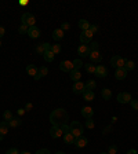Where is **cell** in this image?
Instances as JSON below:
<instances>
[{
    "instance_id": "obj_1",
    "label": "cell",
    "mask_w": 138,
    "mask_h": 154,
    "mask_svg": "<svg viewBox=\"0 0 138 154\" xmlns=\"http://www.w3.org/2000/svg\"><path fill=\"white\" fill-rule=\"evenodd\" d=\"M69 121V114L65 109H55L50 113V122L53 124V127H61V125L68 124Z\"/></svg>"
},
{
    "instance_id": "obj_2",
    "label": "cell",
    "mask_w": 138,
    "mask_h": 154,
    "mask_svg": "<svg viewBox=\"0 0 138 154\" xmlns=\"http://www.w3.org/2000/svg\"><path fill=\"white\" fill-rule=\"evenodd\" d=\"M69 129H71V134H72L75 138L83 136V132H84V127H83L79 121H72L71 122V124H69Z\"/></svg>"
},
{
    "instance_id": "obj_3",
    "label": "cell",
    "mask_w": 138,
    "mask_h": 154,
    "mask_svg": "<svg viewBox=\"0 0 138 154\" xmlns=\"http://www.w3.org/2000/svg\"><path fill=\"white\" fill-rule=\"evenodd\" d=\"M21 21H22V25H27L28 28L36 26V25H35V22H36V18H35V15H33V14H30V13L22 14V17H21Z\"/></svg>"
},
{
    "instance_id": "obj_4",
    "label": "cell",
    "mask_w": 138,
    "mask_h": 154,
    "mask_svg": "<svg viewBox=\"0 0 138 154\" xmlns=\"http://www.w3.org/2000/svg\"><path fill=\"white\" fill-rule=\"evenodd\" d=\"M124 63H126V59L120 55H113L111 58V65L115 66L116 69L118 68H124Z\"/></svg>"
},
{
    "instance_id": "obj_5",
    "label": "cell",
    "mask_w": 138,
    "mask_h": 154,
    "mask_svg": "<svg viewBox=\"0 0 138 154\" xmlns=\"http://www.w3.org/2000/svg\"><path fill=\"white\" fill-rule=\"evenodd\" d=\"M119 103H122V105H126V103H130L133 101V96L131 94H128V92H120L118 96H116Z\"/></svg>"
},
{
    "instance_id": "obj_6",
    "label": "cell",
    "mask_w": 138,
    "mask_h": 154,
    "mask_svg": "<svg viewBox=\"0 0 138 154\" xmlns=\"http://www.w3.org/2000/svg\"><path fill=\"white\" fill-rule=\"evenodd\" d=\"M93 32L91 30H84V32L80 33V41H82V44H89V43H91V39H93Z\"/></svg>"
},
{
    "instance_id": "obj_7",
    "label": "cell",
    "mask_w": 138,
    "mask_h": 154,
    "mask_svg": "<svg viewBox=\"0 0 138 154\" xmlns=\"http://www.w3.org/2000/svg\"><path fill=\"white\" fill-rule=\"evenodd\" d=\"M59 69L62 70V72H65V73H71L72 70H75V68H73V62L72 61H62V62L59 63Z\"/></svg>"
},
{
    "instance_id": "obj_8",
    "label": "cell",
    "mask_w": 138,
    "mask_h": 154,
    "mask_svg": "<svg viewBox=\"0 0 138 154\" xmlns=\"http://www.w3.org/2000/svg\"><path fill=\"white\" fill-rule=\"evenodd\" d=\"M77 53H79L80 58H86V56H89L90 55V47L87 46V44H80L79 48H77Z\"/></svg>"
},
{
    "instance_id": "obj_9",
    "label": "cell",
    "mask_w": 138,
    "mask_h": 154,
    "mask_svg": "<svg viewBox=\"0 0 138 154\" xmlns=\"http://www.w3.org/2000/svg\"><path fill=\"white\" fill-rule=\"evenodd\" d=\"M96 76H97V77H99V79H104V77H106V76H108V68H106V66H104V65L97 66Z\"/></svg>"
},
{
    "instance_id": "obj_10",
    "label": "cell",
    "mask_w": 138,
    "mask_h": 154,
    "mask_svg": "<svg viewBox=\"0 0 138 154\" xmlns=\"http://www.w3.org/2000/svg\"><path fill=\"white\" fill-rule=\"evenodd\" d=\"M87 143H89V139L86 138V136H79V138L75 139V146L77 149H83L87 146Z\"/></svg>"
},
{
    "instance_id": "obj_11",
    "label": "cell",
    "mask_w": 138,
    "mask_h": 154,
    "mask_svg": "<svg viewBox=\"0 0 138 154\" xmlns=\"http://www.w3.org/2000/svg\"><path fill=\"white\" fill-rule=\"evenodd\" d=\"M72 91H73V94H76V95L83 94V92H84V83H82V81L75 83L72 87Z\"/></svg>"
},
{
    "instance_id": "obj_12",
    "label": "cell",
    "mask_w": 138,
    "mask_h": 154,
    "mask_svg": "<svg viewBox=\"0 0 138 154\" xmlns=\"http://www.w3.org/2000/svg\"><path fill=\"white\" fill-rule=\"evenodd\" d=\"M40 35H42V32H40V29L37 26H32L28 30V36H29L30 39H39Z\"/></svg>"
},
{
    "instance_id": "obj_13",
    "label": "cell",
    "mask_w": 138,
    "mask_h": 154,
    "mask_svg": "<svg viewBox=\"0 0 138 154\" xmlns=\"http://www.w3.org/2000/svg\"><path fill=\"white\" fill-rule=\"evenodd\" d=\"M62 135H64V132L61 131L59 127H51V129H50V136L53 139H58V138H61Z\"/></svg>"
},
{
    "instance_id": "obj_14",
    "label": "cell",
    "mask_w": 138,
    "mask_h": 154,
    "mask_svg": "<svg viewBox=\"0 0 138 154\" xmlns=\"http://www.w3.org/2000/svg\"><path fill=\"white\" fill-rule=\"evenodd\" d=\"M89 58L91 59V62H94V63H99L102 61V55L99 54V51H91Z\"/></svg>"
},
{
    "instance_id": "obj_15",
    "label": "cell",
    "mask_w": 138,
    "mask_h": 154,
    "mask_svg": "<svg viewBox=\"0 0 138 154\" xmlns=\"http://www.w3.org/2000/svg\"><path fill=\"white\" fill-rule=\"evenodd\" d=\"M115 77L118 80H124L126 77H127V70H126L124 68H118L115 72Z\"/></svg>"
},
{
    "instance_id": "obj_16",
    "label": "cell",
    "mask_w": 138,
    "mask_h": 154,
    "mask_svg": "<svg viewBox=\"0 0 138 154\" xmlns=\"http://www.w3.org/2000/svg\"><path fill=\"white\" fill-rule=\"evenodd\" d=\"M82 116L87 120V118H93V116H94V110H93L90 106H84V107L82 109Z\"/></svg>"
},
{
    "instance_id": "obj_17",
    "label": "cell",
    "mask_w": 138,
    "mask_h": 154,
    "mask_svg": "<svg viewBox=\"0 0 138 154\" xmlns=\"http://www.w3.org/2000/svg\"><path fill=\"white\" fill-rule=\"evenodd\" d=\"M64 36H65V32H64L61 28H59V29H55V30L53 32V39L55 40V41H59V40H62Z\"/></svg>"
},
{
    "instance_id": "obj_18",
    "label": "cell",
    "mask_w": 138,
    "mask_h": 154,
    "mask_svg": "<svg viewBox=\"0 0 138 154\" xmlns=\"http://www.w3.org/2000/svg\"><path fill=\"white\" fill-rule=\"evenodd\" d=\"M69 76H71V80L75 83L80 81V79H82V73H80V70H72V72L69 73Z\"/></svg>"
},
{
    "instance_id": "obj_19",
    "label": "cell",
    "mask_w": 138,
    "mask_h": 154,
    "mask_svg": "<svg viewBox=\"0 0 138 154\" xmlns=\"http://www.w3.org/2000/svg\"><path fill=\"white\" fill-rule=\"evenodd\" d=\"M82 95H83V99H84V101H87V102L94 101V98H96V94H94V91H84Z\"/></svg>"
},
{
    "instance_id": "obj_20",
    "label": "cell",
    "mask_w": 138,
    "mask_h": 154,
    "mask_svg": "<svg viewBox=\"0 0 138 154\" xmlns=\"http://www.w3.org/2000/svg\"><path fill=\"white\" fill-rule=\"evenodd\" d=\"M8 129H10L8 122H7V121H2V122H0V134L6 136V135L8 134Z\"/></svg>"
},
{
    "instance_id": "obj_21",
    "label": "cell",
    "mask_w": 138,
    "mask_h": 154,
    "mask_svg": "<svg viewBox=\"0 0 138 154\" xmlns=\"http://www.w3.org/2000/svg\"><path fill=\"white\" fill-rule=\"evenodd\" d=\"M37 72H39V68H36L35 65H28L27 66V73L29 76H32V77H35V76L37 74Z\"/></svg>"
},
{
    "instance_id": "obj_22",
    "label": "cell",
    "mask_w": 138,
    "mask_h": 154,
    "mask_svg": "<svg viewBox=\"0 0 138 154\" xmlns=\"http://www.w3.org/2000/svg\"><path fill=\"white\" fill-rule=\"evenodd\" d=\"M75 136H73L71 132H68V134H64V142H65L66 144H72L75 143Z\"/></svg>"
},
{
    "instance_id": "obj_23",
    "label": "cell",
    "mask_w": 138,
    "mask_h": 154,
    "mask_svg": "<svg viewBox=\"0 0 138 154\" xmlns=\"http://www.w3.org/2000/svg\"><path fill=\"white\" fill-rule=\"evenodd\" d=\"M77 25H79V28L82 29V32H84V30H89V29H90V22H89L87 20H80Z\"/></svg>"
},
{
    "instance_id": "obj_24",
    "label": "cell",
    "mask_w": 138,
    "mask_h": 154,
    "mask_svg": "<svg viewBox=\"0 0 138 154\" xmlns=\"http://www.w3.org/2000/svg\"><path fill=\"white\" fill-rule=\"evenodd\" d=\"M8 125H10L11 128H17V127H20V125H22V120H21L20 117H14L13 120L8 122Z\"/></svg>"
},
{
    "instance_id": "obj_25",
    "label": "cell",
    "mask_w": 138,
    "mask_h": 154,
    "mask_svg": "<svg viewBox=\"0 0 138 154\" xmlns=\"http://www.w3.org/2000/svg\"><path fill=\"white\" fill-rule=\"evenodd\" d=\"M97 87V83L94 80H89V81L84 84V91H93V89Z\"/></svg>"
},
{
    "instance_id": "obj_26",
    "label": "cell",
    "mask_w": 138,
    "mask_h": 154,
    "mask_svg": "<svg viewBox=\"0 0 138 154\" xmlns=\"http://www.w3.org/2000/svg\"><path fill=\"white\" fill-rule=\"evenodd\" d=\"M101 96L102 99H105V101H109V99L112 98V91L109 88H104L101 91Z\"/></svg>"
},
{
    "instance_id": "obj_27",
    "label": "cell",
    "mask_w": 138,
    "mask_h": 154,
    "mask_svg": "<svg viewBox=\"0 0 138 154\" xmlns=\"http://www.w3.org/2000/svg\"><path fill=\"white\" fill-rule=\"evenodd\" d=\"M84 69L87 73H90V74H96V69H97V66H94L91 62L87 63V65H84Z\"/></svg>"
},
{
    "instance_id": "obj_28",
    "label": "cell",
    "mask_w": 138,
    "mask_h": 154,
    "mask_svg": "<svg viewBox=\"0 0 138 154\" xmlns=\"http://www.w3.org/2000/svg\"><path fill=\"white\" fill-rule=\"evenodd\" d=\"M54 54L51 53V50H50V51H46V53H44V55H43V58H44V61H46V62H53L54 61Z\"/></svg>"
},
{
    "instance_id": "obj_29",
    "label": "cell",
    "mask_w": 138,
    "mask_h": 154,
    "mask_svg": "<svg viewBox=\"0 0 138 154\" xmlns=\"http://www.w3.org/2000/svg\"><path fill=\"white\" fill-rule=\"evenodd\" d=\"M3 118H4V121L10 122L11 120L14 118V116H13V113H11L10 110H4V113H3Z\"/></svg>"
},
{
    "instance_id": "obj_30",
    "label": "cell",
    "mask_w": 138,
    "mask_h": 154,
    "mask_svg": "<svg viewBox=\"0 0 138 154\" xmlns=\"http://www.w3.org/2000/svg\"><path fill=\"white\" fill-rule=\"evenodd\" d=\"M72 62H73V68H75L76 70H80V69L83 68V66H84L80 58H79V59H75V61H72Z\"/></svg>"
},
{
    "instance_id": "obj_31",
    "label": "cell",
    "mask_w": 138,
    "mask_h": 154,
    "mask_svg": "<svg viewBox=\"0 0 138 154\" xmlns=\"http://www.w3.org/2000/svg\"><path fill=\"white\" fill-rule=\"evenodd\" d=\"M124 69L127 70H134L135 69V63L133 62V61H126V63H124Z\"/></svg>"
},
{
    "instance_id": "obj_32",
    "label": "cell",
    "mask_w": 138,
    "mask_h": 154,
    "mask_svg": "<svg viewBox=\"0 0 138 154\" xmlns=\"http://www.w3.org/2000/svg\"><path fill=\"white\" fill-rule=\"evenodd\" d=\"M61 46L59 44H51V53L54 54V55H57V54H59L61 53Z\"/></svg>"
},
{
    "instance_id": "obj_33",
    "label": "cell",
    "mask_w": 138,
    "mask_h": 154,
    "mask_svg": "<svg viewBox=\"0 0 138 154\" xmlns=\"http://www.w3.org/2000/svg\"><path fill=\"white\" fill-rule=\"evenodd\" d=\"M36 53L40 54V55H44L46 50H44V46H43V43H40V44H37V46H36Z\"/></svg>"
},
{
    "instance_id": "obj_34",
    "label": "cell",
    "mask_w": 138,
    "mask_h": 154,
    "mask_svg": "<svg viewBox=\"0 0 138 154\" xmlns=\"http://www.w3.org/2000/svg\"><path fill=\"white\" fill-rule=\"evenodd\" d=\"M39 73L42 77H44V76H47V73H49V69H47V66H40L39 68Z\"/></svg>"
},
{
    "instance_id": "obj_35",
    "label": "cell",
    "mask_w": 138,
    "mask_h": 154,
    "mask_svg": "<svg viewBox=\"0 0 138 154\" xmlns=\"http://www.w3.org/2000/svg\"><path fill=\"white\" fill-rule=\"evenodd\" d=\"M28 30H29V28H28L27 25H21V26L18 28V33H21V35H25V33L28 35Z\"/></svg>"
},
{
    "instance_id": "obj_36",
    "label": "cell",
    "mask_w": 138,
    "mask_h": 154,
    "mask_svg": "<svg viewBox=\"0 0 138 154\" xmlns=\"http://www.w3.org/2000/svg\"><path fill=\"white\" fill-rule=\"evenodd\" d=\"M84 125L89 128V129H93V128L96 127V124H94V121H93V118H87V121H86Z\"/></svg>"
},
{
    "instance_id": "obj_37",
    "label": "cell",
    "mask_w": 138,
    "mask_h": 154,
    "mask_svg": "<svg viewBox=\"0 0 138 154\" xmlns=\"http://www.w3.org/2000/svg\"><path fill=\"white\" fill-rule=\"evenodd\" d=\"M89 47H90V51H98L99 44L97 41H91V46H89Z\"/></svg>"
},
{
    "instance_id": "obj_38",
    "label": "cell",
    "mask_w": 138,
    "mask_h": 154,
    "mask_svg": "<svg viewBox=\"0 0 138 154\" xmlns=\"http://www.w3.org/2000/svg\"><path fill=\"white\" fill-rule=\"evenodd\" d=\"M116 153H118V146H116V144H112V146H109L108 154H116Z\"/></svg>"
},
{
    "instance_id": "obj_39",
    "label": "cell",
    "mask_w": 138,
    "mask_h": 154,
    "mask_svg": "<svg viewBox=\"0 0 138 154\" xmlns=\"http://www.w3.org/2000/svg\"><path fill=\"white\" fill-rule=\"evenodd\" d=\"M6 154H21L20 151H18V149H15V147H11V149H8V150L6 151Z\"/></svg>"
},
{
    "instance_id": "obj_40",
    "label": "cell",
    "mask_w": 138,
    "mask_h": 154,
    "mask_svg": "<svg viewBox=\"0 0 138 154\" xmlns=\"http://www.w3.org/2000/svg\"><path fill=\"white\" fill-rule=\"evenodd\" d=\"M61 131L64 132V134H68V132H71V129H69V125L68 124H65V125H61Z\"/></svg>"
},
{
    "instance_id": "obj_41",
    "label": "cell",
    "mask_w": 138,
    "mask_h": 154,
    "mask_svg": "<svg viewBox=\"0 0 138 154\" xmlns=\"http://www.w3.org/2000/svg\"><path fill=\"white\" fill-rule=\"evenodd\" d=\"M130 105H131V107L134 109V110H138V101L137 99H133V101L130 102Z\"/></svg>"
},
{
    "instance_id": "obj_42",
    "label": "cell",
    "mask_w": 138,
    "mask_h": 154,
    "mask_svg": "<svg viewBox=\"0 0 138 154\" xmlns=\"http://www.w3.org/2000/svg\"><path fill=\"white\" fill-rule=\"evenodd\" d=\"M36 154H50L49 149H40V150L36 151Z\"/></svg>"
},
{
    "instance_id": "obj_43",
    "label": "cell",
    "mask_w": 138,
    "mask_h": 154,
    "mask_svg": "<svg viewBox=\"0 0 138 154\" xmlns=\"http://www.w3.org/2000/svg\"><path fill=\"white\" fill-rule=\"evenodd\" d=\"M69 28H71V25H69V23H68V22H64V23H62V25H61V29H62V30H64V32H65V30H68V29H69Z\"/></svg>"
},
{
    "instance_id": "obj_44",
    "label": "cell",
    "mask_w": 138,
    "mask_h": 154,
    "mask_svg": "<svg viewBox=\"0 0 138 154\" xmlns=\"http://www.w3.org/2000/svg\"><path fill=\"white\" fill-rule=\"evenodd\" d=\"M90 30H91L93 35H94V33L98 32V26H97V25H90Z\"/></svg>"
},
{
    "instance_id": "obj_45",
    "label": "cell",
    "mask_w": 138,
    "mask_h": 154,
    "mask_svg": "<svg viewBox=\"0 0 138 154\" xmlns=\"http://www.w3.org/2000/svg\"><path fill=\"white\" fill-rule=\"evenodd\" d=\"M32 107H33V105L30 103V102H28L27 105H25V112H29V110H32Z\"/></svg>"
},
{
    "instance_id": "obj_46",
    "label": "cell",
    "mask_w": 138,
    "mask_h": 154,
    "mask_svg": "<svg viewBox=\"0 0 138 154\" xmlns=\"http://www.w3.org/2000/svg\"><path fill=\"white\" fill-rule=\"evenodd\" d=\"M4 33H6V29H4L3 26H0V39L4 36Z\"/></svg>"
},
{
    "instance_id": "obj_47",
    "label": "cell",
    "mask_w": 138,
    "mask_h": 154,
    "mask_svg": "<svg viewBox=\"0 0 138 154\" xmlns=\"http://www.w3.org/2000/svg\"><path fill=\"white\" fill-rule=\"evenodd\" d=\"M17 113H18V116H22L24 113H25V109H18V110H17Z\"/></svg>"
},
{
    "instance_id": "obj_48",
    "label": "cell",
    "mask_w": 138,
    "mask_h": 154,
    "mask_svg": "<svg viewBox=\"0 0 138 154\" xmlns=\"http://www.w3.org/2000/svg\"><path fill=\"white\" fill-rule=\"evenodd\" d=\"M126 154H138V153H137V150H135V149H131V150H128Z\"/></svg>"
},
{
    "instance_id": "obj_49",
    "label": "cell",
    "mask_w": 138,
    "mask_h": 154,
    "mask_svg": "<svg viewBox=\"0 0 138 154\" xmlns=\"http://www.w3.org/2000/svg\"><path fill=\"white\" fill-rule=\"evenodd\" d=\"M55 154H66V153H64V151H57Z\"/></svg>"
},
{
    "instance_id": "obj_50",
    "label": "cell",
    "mask_w": 138,
    "mask_h": 154,
    "mask_svg": "<svg viewBox=\"0 0 138 154\" xmlns=\"http://www.w3.org/2000/svg\"><path fill=\"white\" fill-rule=\"evenodd\" d=\"M3 138H4V135H2V134H0V140H3Z\"/></svg>"
},
{
    "instance_id": "obj_51",
    "label": "cell",
    "mask_w": 138,
    "mask_h": 154,
    "mask_svg": "<svg viewBox=\"0 0 138 154\" xmlns=\"http://www.w3.org/2000/svg\"><path fill=\"white\" fill-rule=\"evenodd\" d=\"M21 154H30V153H29V151H22Z\"/></svg>"
},
{
    "instance_id": "obj_52",
    "label": "cell",
    "mask_w": 138,
    "mask_h": 154,
    "mask_svg": "<svg viewBox=\"0 0 138 154\" xmlns=\"http://www.w3.org/2000/svg\"><path fill=\"white\" fill-rule=\"evenodd\" d=\"M99 154H108V153H99Z\"/></svg>"
},
{
    "instance_id": "obj_53",
    "label": "cell",
    "mask_w": 138,
    "mask_h": 154,
    "mask_svg": "<svg viewBox=\"0 0 138 154\" xmlns=\"http://www.w3.org/2000/svg\"><path fill=\"white\" fill-rule=\"evenodd\" d=\"M0 46H2V41H0Z\"/></svg>"
}]
</instances>
